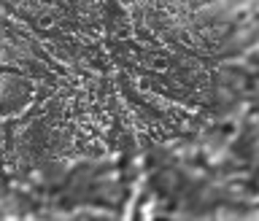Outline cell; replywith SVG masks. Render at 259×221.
Masks as SVG:
<instances>
[{
  "mask_svg": "<svg viewBox=\"0 0 259 221\" xmlns=\"http://www.w3.org/2000/svg\"><path fill=\"white\" fill-rule=\"evenodd\" d=\"M38 24H40V27H46V30H49V27H52V24H54V19H52V16L46 14V16H40V22H38Z\"/></svg>",
  "mask_w": 259,
  "mask_h": 221,
  "instance_id": "3",
  "label": "cell"
},
{
  "mask_svg": "<svg viewBox=\"0 0 259 221\" xmlns=\"http://www.w3.org/2000/svg\"><path fill=\"white\" fill-rule=\"evenodd\" d=\"M130 35H133V24H130L127 19H119L116 24H113V38H119V40H127Z\"/></svg>",
  "mask_w": 259,
  "mask_h": 221,
  "instance_id": "1",
  "label": "cell"
},
{
  "mask_svg": "<svg viewBox=\"0 0 259 221\" xmlns=\"http://www.w3.org/2000/svg\"><path fill=\"white\" fill-rule=\"evenodd\" d=\"M167 65H170V60H167L165 54H151V57H149V68L157 70V73H165Z\"/></svg>",
  "mask_w": 259,
  "mask_h": 221,
  "instance_id": "2",
  "label": "cell"
}]
</instances>
